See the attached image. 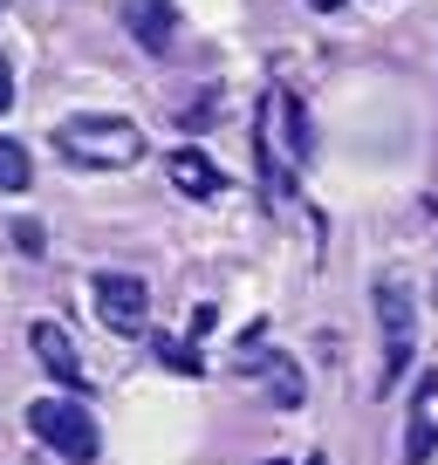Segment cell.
Instances as JSON below:
<instances>
[{
    "label": "cell",
    "mask_w": 438,
    "mask_h": 465,
    "mask_svg": "<svg viewBox=\"0 0 438 465\" xmlns=\"http://www.w3.org/2000/svg\"><path fill=\"white\" fill-rule=\"evenodd\" d=\"M55 151L83 172H131L144 158V131L131 116H69L55 131Z\"/></svg>",
    "instance_id": "obj_1"
},
{
    "label": "cell",
    "mask_w": 438,
    "mask_h": 465,
    "mask_svg": "<svg viewBox=\"0 0 438 465\" xmlns=\"http://www.w3.org/2000/svg\"><path fill=\"white\" fill-rule=\"evenodd\" d=\"M28 431L42 438V445H55V459H75V465H89L103 451L96 418H89V404H75V397H35L28 404Z\"/></svg>",
    "instance_id": "obj_2"
},
{
    "label": "cell",
    "mask_w": 438,
    "mask_h": 465,
    "mask_svg": "<svg viewBox=\"0 0 438 465\" xmlns=\"http://www.w3.org/2000/svg\"><path fill=\"white\" fill-rule=\"evenodd\" d=\"M377 329H383V391H391L418 349V302L404 281H377Z\"/></svg>",
    "instance_id": "obj_3"
},
{
    "label": "cell",
    "mask_w": 438,
    "mask_h": 465,
    "mask_svg": "<svg viewBox=\"0 0 438 465\" xmlns=\"http://www.w3.org/2000/svg\"><path fill=\"white\" fill-rule=\"evenodd\" d=\"M89 294H96V322L110 335H144L151 322V288L137 274H96L89 281Z\"/></svg>",
    "instance_id": "obj_4"
},
{
    "label": "cell",
    "mask_w": 438,
    "mask_h": 465,
    "mask_svg": "<svg viewBox=\"0 0 438 465\" xmlns=\"http://www.w3.org/2000/svg\"><path fill=\"white\" fill-rule=\"evenodd\" d=\"M28 342H35V356H42V370H48L69 397L89 383V377H83V356H75V342H69V329H62V322H35Z\"/></svg>",
    "instance_id": "obj_5"
},
{
    "label": "cell",
    "mask_w": 438,
    "mask_h": 465,
    "mask_svg": "<svg viewBox=\"0 0 438 465\" xmlns=\"http://www.w3.org/2000/svg\"><path fill=\"white\" fill-rule=\"evenodd\" d=\"M247 370L267 383V397H274L281 411L302 404V370H294V356H281V349H254V342H247Z\"/></svg>",
    "instance_id": "obj_6"
},
{
    "label": "cell",
    "mask_w": 438,
    "mask_h": 465,
    "mask_svg": "<svg viewBox=\"0 0 438 465\" xmlns=\"http://www.w3.org/2000/svg\"><path fill=\"white\" fill-rule=\"evenodd\" d=\"M124 28H131L137 48L164 55L172 48V0H124Z\"/></svg>",
    "instance_id": "obj_7"
},
{
    "label": "cell",
    "mask_w": 438,
    "mask_h": 465,
    "mask_svg": "<svg viewBox=\"0 0 438 465\" xmlns=\"http://www.w3.org/2000/svg\"><path fill=\"white\" fill-rule=\"evenodd\" d=\"M164 172H172V185L185 192V199H219V185H226V178H219V164L205 158V151H172V158H164Z\"/></svg>",
    "instance_id": "obj_8"
},
{
    "label": "cell",
    "mask_w": 438,
    "mask_h": 465,
    "mask_svg": "<svg viewBox=\"0 0 438 465\" xmlns=\"http://www.w3.org/2000/svg\"><path fill=\"white\" fill-rule=\"evenodd\" d=\"M432 404H438V377H424L418 383V411H411V431H404V459L411 465H424L438 451V418H432Z\"/></svg>",
    "instance_id": "obj_9"
},
{
    "label": "cell",
    "mask_w": 438,
    "mask_h": 465,
    "mask_svg": "<svg viewBox=\"0 0 438 465\" xmlns=\"http://www.w3.org/2000/svg\"><path fill=\"white\" fill-rule=\"evenodd\" d=\"M274 116H281V144H288V158L302 164L308 151H315V124H308V110H302V96H294V89H274Z\"/></svg>",
    "instance_id": "obj_10"
},
{
    "label": "cell",
    "mask_w": 438,
    "mask_h": 465,
    "mask_svg": "<svg viewBox=\"0 0 438 465\" xmlns=\"http://www.w3.org/2000/svg\"><path fill=\"white\" fill-rule=\"evenodd\" d=\"M28 151L15 144V137H0V192H28Z\"/></svg>",
    "instance_id": "obj_11"
},
{
    "label": "cell",
    "mask_w": 438,
    "mask_h": 465,
    "mask_svg": "<svg viewBox=\"0 0 438 465\" xmlns=\"http://www.w3.org/2000/svg\"><path fill=\"white\" fill-rule=\"evenodd\" d=\"M158 363L185 370V377H199V356H192V342H172V335H158Z\"/></svg>",
    "instance_id": "obj_12"
},
{
    "label": "cell",
    "mask_w": 438,
    "mask_h": 465,
    "mask_svg": "<svg viewBox=\"0 0 438 465\" xmlns=\"http://www.w3.org/2000/svg\"><path fill=\"white\" fill-rule=\"evenodd\" d=\"M15 247L28 253V261H42V253H48V240H42V226H35V219H21V226H15Z\"/></svg>",
    "instance_id": "obj_13"
},
{
    "label": "cell",
    "mask_w": 438,
    "mask_h": 465,
    "mask_svg": "<svg viewBox=\"0 0 438 465\" xmlns=\"http://www.w3.org/2000/svg\"><path fill=\"white\" fill-rule=\"evenodd\" d=\"M15 110V69H7V55H0V116Z\"/></svg>",
    "instance_id": "obj_14"
},
{
    "label": "cell",
    "mask_w": 438,
    "mask_h": 465,
    "mask_svg": "<svg viewBox=\"0 0 438 465\" xmlns=\"http://www.w3.org/2000/svg\"><path fill=\"white\" fill-rule=\"evenodd\" d=\"M308 7H315V15H336V7H343V0H308Z\"/></svg>",
    "instance_id": "obj_15"
},
{
    "label": "cell",
    "mask_w": 438,
    "mask_h": 465,
    "mask_svg": "<svg viewBox=\"0 0 438 465\" xmlns=\"http://www.w3.org/2000/svg\"><path fill=\"white\" fill-rule=\"evenodd\" d=\"M302 465H329V459H322V451H308V459H302Z\"/></svg>",
    "instance_id": "obj_16"
},
{
    "label": "cell",
    "mask_w": 438,
    "mask_h": 465,
    "mask_svg": "<svg viewBox=\"0 0 438 465\" xmlns=\"http://www.w3.org/2000/svg\"><path fill=\"white\" fill-rule=\"evenodd\" d=\"M267 465H288V459H267Z\"/></svg>",
    "instance_id": "obj_17"
},
{
    "label": "cell",
    "mask_w": 438,
    "mask_h": 465,
    "mask_svg": "<svg viewBox=\"0 0 438 465\" xmlns=\"http://www.w3.org/2000/svg\"><path fill=\"white\" fill-rule=\"evenodd\" d=\"M0 7H7V0H0Z\"/></svg>",
    "instance_id": "obj_18"
}]
</instances>
